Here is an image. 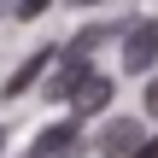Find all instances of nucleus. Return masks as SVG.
<instances>
[{"label":"nucleus","mask_w":158,"mask_h":158,"mask_svg":"<svg viewBox=\"0 0 158 158\" xmlns=\"http://www.w3.org/2000/svg\"><path fill=\"white\" fill-rule=\"evenodd\" d=\"M141 141H147V135H141V123H129V117H111V123L100 129V152L106 158H129Z\"/></svg>","instance_id":"7ed1b4c3"},{"label":"nucleus","mask_w":158,"mask_h":158,"mask_svg":"<svg viewBox=\"0 0 158 158\" xmlns=\"http://www.w3.org/2000/svg\"><path fill=\"white\" fill-rule=\"evenodd\" d=\"M82 76H94V70H88V53H70V59H59V76L47 82V100H70V94L82 88Z\"/></svg>","instance_id":"39448f33"},{"label":"nucleus","mask_w":158,"mask_h":158,"mask_svg":"<svg viewBox=\"0 0 158 158\" xmlns=\"http://www.w3.org/2000/svg\"><path fill=\"white\" fill-rule=\"evenodd\" d=\"M129 158H158V135H152V141H141V147H135Z\"/></svg>","instance_id":"0eeeda50"},{"label":"nucleus","mask_w":158,"mask_h":158,"mask_svg":"<svg viewBox=\"0 0 158 158\" xmlns=\"http://www.w3.org/2000/svg\"><path fill=\"white\" fill-rule=\"evenodd\" d=\"M47 6H53V0H18V18H41Z\"/></svg>","instance_id":"423d86ee"},{"label":"nucleus","mask_w":158,"mask_h":158,"mask_svg":"<svg viewBox=\"0 0 158 158\" xmlns=\"http://www.w3.org/2000/svg\"><path fill=\"white\" fill-rule=\"evenodd\" d=\"M0 147H6V129H0Z\"/></svg>","instance_id":"9d476101"},{"label":"nucleus","mask_w":158,"mask_h":158,"mask_svg":"<svg viewBox=\"0 0 158 158\" xmlns=\"http://www.w3.org/2000/svg\"><path fill=\"white\" fill-rule=\"evenodd\" d=\"M53 59H59L53 47H41V53H29V59H23V64H18V70L6 76V88H0V94H6V100H18L23 88H35V82H41V70H47Z\"/></svg>","instance_id":"20e7f679"},{"label":"nucleus","mask_w":158,"mask_h":158,"mask_svg":"<svg viewBox=\"0 0 158 158\" xmlns=\"http://www.w3.org/2000/svg\"><path fill=\"white\" fill-rule=\"evenodd\" d=\"M76 6H100V0H76Z\"/></svg>","instance_id":"1a4fd4ad"},{"label":"nucleus","mask_w":158,"mask_h":158,"mask_svg":"<svg viewBox=\"0 0 158 158\" xmlns=\"http://www.w3.org/2000/svg\"><path fill=\"white\" fill-rule=\"evenodd\" d=\"M152 64H158V23H129V35H123V70L147 76Z\"/></svg>","instance_id":"f257e3e1"},{"label":"nucleus","mask_w":158,"mask_h":158,"mask_svg":"<svg viewBox=\"0 0 158 158\" xmlns=\"http://www.w3.org/2000/svg\"><path fill=\"white\" fill-rule=\"evenodd\" d=\"M111 94H117L111 76H82V88L70 94V111H76V117H100V111L111 106Z\"/></svg>","instance_id":"f03ea898"},{"label":"nucleus","mask_w":158,"mask_h":158,"mask_svg":"<svg viewBox=\"0 0 158 158\" xmlns=\"http://www.w3.org/2000/svg\"><path fill=\"white\" fill-rule=\"evenodd\" d=\"M147 111H152V117H158V76H152V82H147Z\"/></svg>","instance_id":"6e6552de"}]
</instances>
